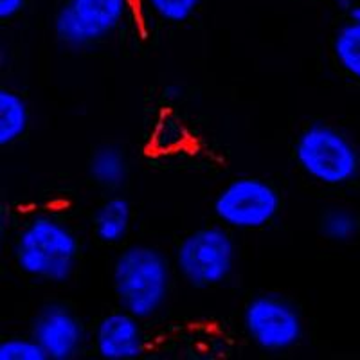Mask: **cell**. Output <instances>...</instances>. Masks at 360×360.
Here are the masks:
<instances>
[{
    "instance_id": "6da1fadb",
    "label": "cell",
    "mask_w": 360,
    "mask_h": 360,
    "mask_svg": "<svg viewBox=\"0 0 360 360\" xmlns=\"http://www.w3.org/2000/svg\"><path fill=\"white\" fill-rule=\"evenodd\" d=\"M82 258V240L56 211H34L22 220L13 240V259L25 278L63 285Z\"/></svg>"
},
{
    "instance_id": "7a4b0ae2",
    "label": "cell",
    "mask_w": 360,
    "mask_h": 360,
    "mask_svg": "<svg viewBox=\"0 0 360 360\" xmlns=\"http://www.w3.org/2000/svg\"><path fill=\"white\" fill-rule=\"evenodd\" d=\"M173 258L150 243H128L110 265V287L119 308L150 321L164 310L175 281Z\"/></svg>"
},
{
    "instance_id": "3957f363",
    "label": "cell",
    "mask_w": 360,
    "mask_h": 360,
    "mask_svg": "<svg viewBox=\"0 0 360 360\" xmlns=\"http://www.w3.org/2000/svg\"><path fill=\"white\" fill-rule=\"evenodd\" d=\"M292 153L299 172L324 188H344L360 176V148L335 124L315 121L304 127Z\"/></svg>"
},
{
    "instance_id": "277c9868",
    "label": "cell",
    "mask_w": 360,
    "mask_h": 360,
    "mask_svg": "<svg viewBox=\"0 0 360 360\" xmlns=\"http://www.w3.org/2000/svg\"><path fill=\"white\" fill-rule=\"evenodd\" d=\"M238 243L221 224L204 225L180 238L173 252L175 272L186 285L209 290L225 285L236 272Z\"/></svg>"
},
{
    "instance_id": "5b68a950",
    "label": "cell",
    "mask_w": 360,
    "mask_h": 360,
    "mask_svg": "<svg viewBox=\"0 0 360 360\" xmlns=\"http://www.w3.org/2000/svg\"><path fill=\"white\" fill-rule=\"evenodd\" d=\"M137 18L135 0H65L54 13V38L63 49L85 51Z\"/></svg>"
},
{
    "instance_id": "8992f818",
    "label": "cell",
    "mask_w": 360,
    "mask_h": 360,
    "mask_svg": "<svg viewBox=\"0 0 360 360\" xmlns=\"http://www.w3.org/2000/svg\"><path fill=\"white\" fill-rule=\"evenodd\" d=\"M283 197L270 180L256 175H240L225 182L213 200L218 224L238 233L263 231L281 214Z\"/></svg>"
},
{
    "instance_id": "52a82bcc",
    "label": "cell",
    "mask_w": 360,
    "mask_h": 360,
    "mask_svg": "<svg viewBox=\"0 0 360 360\" xmlns=\"http://www.w3.org/2000/svg\"><path fill=\"white\" fill-rule=\"evenodd\" d=\"M242 328L247 339L265 353H287L304 337V321L299 308L281 294L263 292L245 303Z\"/></svg>"
},
{
    "instance_id": "ba28073f",
    "label": "cell",
    "mask_w": 360,
    "mask_h": 360,
    "mask_svg": "<svg viewBox=\"0 0 360 360\" xmlns=\"http://www.w3.org/2000/svg\"><path fill=\"white\" fill-rule=\"evenodd\" d=\"M29 333L44 348L47 360H72L90 339L85 323L63 303H45L34 314Z\"/></svg>"
},
{
    "instance_id": "9c48e42d",
    "label": "cell",
    "mask_w": 360,
    "mask_h": 360,
    "mask_svg": "<svg viewBox=\"0 0 360 360\" xmlns=\"http://www.w3.org/2000/svg\"><path fill=\"white\" fill-rule=\"evenodd\" d=\"M90 344L103 360H137L148 348L144 321L119 308L105 314L90 333Z\"/></svg>"
},
{
    "instance_id": "30bf717a",
    "label": "cell",
    "mask_w": 360,
    "mask_h": 360,
    "mask_svg": "<svg viewBox=\"0 0 360 360\" xmlns=\"http://www.w3.org/2000/svg\"><path fill=\"white\" fill-rule=\"evenodd\" d=\"M131 221L134 207L130 200L119 193H108L92 214V233L105 245H121L130 234Z\"/></svg>"
},
{
    "instance_id": "8fae6325",
    "label": "cell",
    "mask_w": 360,
    "mask_h": 360,
    "mask_svg": "<svg viewBox=\"0 0 360 360\" xmlns=\"http://www.w3.org/2000/svg\"><path fill=\"white\" fill-rule=\"evenodd\" d=\"M90 180L107 193H119L130 176V160L119 144L103 143L90 153L86 162Z\"/></svg>"
},
{
    "instance_id": "7c38bea8",
    "label": "cell",
    "mask_w": 360,
    "mask_h": 360,
    "mask_svg": "<svg viewBox=\"0 0 360 360\" xmlns=\"http://www.w3.org/2000/svg\"><path fill=\"white\" fill-rule=\"evenodd\" d=\"M31 124L29 103L20 92L0 89V146L8 148L22 141Z\"/></svg>"
},
{
    "instance_id": "4fadbf2b",
    "label": "cell",
    "mask_w": 360,
    "mask_h": 360,
    "mask_svg": "<svg viewBox=\"0 0 360 360\" xmlns=\"http://www.w3.org/2000/svg\"><path fill=\"white\" fill-rule=\"evenodd\" d=\"M204 0H135L137 17L150 25H182L195 17Z\"/></svg>"
},
{
    "instance_id": "5bb4252c",
    "label": "cell",
    "mask_w": 360,
    "mask_h": 360,
    "mask_svg": "<svg viewBox=\"0 0 360 360\" xmlns=\"http://www.w3.org/2000/svg\"><path fill=\"white\" fill-rule=\"evenodd\" d=\"M317 229L326 242L346 245L360 234V217L348 205H330L321 213Z\"/></svg>"
},
{
    "instance_id": "9a60e30c",
    "label": "cell",
    "mask_w": 360,
    "mask_h": 360,
    "mask_svg": "<svg viewBox=\"0 0 360 360\" xmlns=\"http://www.w3.org/2000/svg\"><path fill=\"white\" fill-rule=\"evenodd\" d=\"M332 54L337 67L348 78L360 83V25L353 20L337 27L332 38Z\"/></svg>"
},
{
    "instance_id": "2e32d148",
    "label": "cell",
    "mask_w": 360,
    "mask_h": 360,
    "mask_svg": "<svg viewBox=\"0 0 360 360\" xmlns=\"http://www.w3.org/2000/svg\"><path fill=\"white\" fill-rule=\"evenodd\" d=\"M186 141H188V130L179 117H175L173 114H164L157 121L152 134V146L157 152H173L182 146Z\"/></svg>"
},
{
    "instance_id": "e0dca14e",
    "label": "cell",
    "mask_w": 360,
    "mask_h": 360,
    "mask_svg": "<svg viewBox=\"0 0 360 360\" xmlns=\"http://www.w3.org/2000/svg\"><path fill=\"white\" fill-rule=\"evenodd\" d=\"M0 360H47V355L37 339L29 333L0 340Z\"/></svg>"
},
{
    "instance_id": "ac0fdd59",
    "label": "cell",
    "mask_w": 360,
    "mask_h": 360,
    "mask_svg": "<svg viewBox=\"0 0 360 360\" xmlns=\"http://www.w3.org/2000/svg\"><path fill=\"white\" fill-rule=\"evenodd\" d=\"M25 6H27V0H0V20L9 22L20 17Z\"/></svg>"
},
{
    "instance_id": "d6986e66",
    "label": "cell",
    "mask_w": 360,
    "mask_h": 360,
    "mask_svg": "<svg viewBox=\"0 0 360 360\" xmlns=\"http://www.w3.org/2000/svg\"><path fill=\"white\" fill-rule=\"evenodd\" d=\"M164 98L168 101H176V99L182 98V89L179 85H168L164 89Z\"/></svg>"
},
{
    "instance_id": "ffe728a7",
    "label": "cell",
    "mask_w": 360,
    "mask_h": 360,
    "mask_svg": "<svg viewBox=\"0 0 360 360\" xmlns=\"http://www.w3.org/2000/svg\"><path fill=\"white\" fill-rule=\"evenodd\" d=\"M349 20H353L355 24L360 25V2L359 4H353L349 8Z\"/></svg>"
},
{
    "instance_id": "44dd1931",
    "label": "cell",
    "mask_w": 360,
    "mask_h": 360,
    "mask_svg": "<svg viewBox=\"0 0 360 360\" xmlns=\"http://www.w3.org/2000/svg\"><path fill=\"white\" fill-rule=\"evenodd\" d=\"M328 2H332V4H335L337 8H352V2L353 0H328Z\"/></svg>"
}]
</instances>
